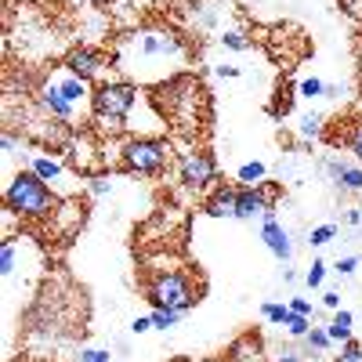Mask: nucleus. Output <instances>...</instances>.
<instances>
[{"mask_svg":"<svg viewBox=\"0 0 362 362\" xmlns=\"http://www.w3.org/2000/svg\"><path fill=\"white\" fill-rule=\"evenodd\" d=\"M4 206L15 210L22 221H51L58 210V196L33 170H18L4 185Z\"/></svg>","mask_w":362,"mask_h":362,"instance_id":"nucleus-1","label":"nucleus"},{"mask_svg":"<svg viewBox=\"0 0 362 362\" xmlns=\"http://www.w3.org/2000/svg\"><path fill=\"white\" fill-rule=\"evenodd\" d=\"M141 102V90L127 80H102L95 87V95H90V116H95V124H102L105 131H124L131 112L138 109Z\"/></svg>","mask_w":362,"mask_h":362,"instance_id":"nucleus-2","label":"nucleus"},{"mask_svg":"<svg viewBox=\"0 0 362 362\" xmlns=\"http://www.w3.org/2000/svg\"><path fill=\"white\" fill-rule=\"evenodd\" d=\"M145 297L153 308H174V312L185 315L199 300V283L185 268H156L153 276L145 279Z\"/></svg>","mask_w":362,"mask_h":362,"instance_id":"nucleus-3","label":"nucleus"},{"mask_svg":"<svg viewBox=\"0 0 362 362\" xmlns=\"http://www.w3.org/2000/svg\"><path fill=\"white\" fill-rule=\"evenodd\" d=\"M170 141L167 138H153V134H134L124 141L119 148V167L127 174H145V177H156L163 174V167L170 163Z\"/></svg>","mask_w":362,"mask_h":362,"instance_id":"nucleus-4","label":"nucleus"},{"mask_svg":"<svg viewBox=\"0 0 362 362\" xmlns=\"http://www.w3.org/2000/svg\"><path fill=\"white\" fill-rule=\"evenodd\" d=\"M177 181L192 192L214 189L218 185V160L206 148H189V153L177 156Z\"/></svg>","mask_w":362,"mask_h":362,"instance_id":"nucleus-5","label":"nucleus"},{"mask_svg":"<svg viewBox=\"0 0 362 362\" xmlns=\"http://www.w3.org/2000/svg\"><path fill=\"white\" fill-rule=\"evenodd\" d=\"M276 185H254V189H247V185H239V192H235V221H250V218H264L268 210H276Z\"/></svg>","mask_w":362,"mask_h":362,"instance_id":"nucleus-6","label":"nucleus"},{"mask_svg":"<svg viewBox=\"0 0 362 362\" xmlns=\"http://www.w3.org/2000/svg\"><path fill=\"white\" fill-rule=\"evenodd\" d=\"M138 51L141 58H181L185 54V40H181L177 33H170V29H145L141 40H138Z\"/></svg>","mask_w":362,"mask_h":362,"instance_id":"nucleus-7","label":"nucleus"},{"mask_svg":"<svg viewBox=\"0 0 362 362\" xmlns=\"http://www.w3.org/2000/svg\"><path fill=\"white\" fill-rule=\"evenodd\" d=\"M105 66H109L105 51L87 47V44H80V47H73V51L66 54V73H73V76H80V80H87V83L98 80Z\"/></svg>","mask_w":362,"mask_h":362,"instance_id":"nucleus-8","label":"nucleus"},{"mask_svg":"<svg viewBox=\"0 0 362 362\" xmlns=\"http://www.w3.org/2000/svg\"><path fill=\"white\" fill-rule=\"evenodd\" d=\"M261 239H264V247L272 250V257L276 261H290L293 257V239H290V232L283 228V221L276 218V210H268V214L261 218Z\"/></svg>","mask_w":362,"mask_h":362,"instance_id":"nucleus-9","label":"nucleus"},{"mask_svg":"<svg viewBox=\"0 0 362 362\" xmlns=\"http://www.w3.org/2000/svg\"><path fill=\"white\" fill-rule=\"evenodd\" d=\"M40 109H44V116L58 119V124H69V119L76 116V105L62 95V87H58L54 80L40 87Z\"/></svg>","mask_w":362,"mask_h":362,"instance_id":"nucleus-10","label":"nucleus"},{"mask_svg":"<svg viewBox=\"0 0 362 362\" xmlns=\"http://www.w3.org/2000/svg\"><path fill=\"white\" fill-rule=\"evenodd\" d=\"M322 167H326L329 181H334L341 192H362V163H348V160L329 156Z\"/></svg>","mask_w":362,"mask_h":362,"instance_id":"nucleus-11","label":"nucleus"},{"mask_svg":"<svg viewBox=\"0 0 362 362\" xmlns=\"http://www.w3.org/2000/svg\"><path fill=\"white\" fill-rule=\"evenodd\" d=\"M235 192H239V189L218 181V185L210 189V196L203 199V210H206L210 218H235Z\"/></svg>","mask_w":362,"mask_h":362,"instance_id":"nucleus-12","label":"nucleus"},{"mask_svg":"<svg viewBox=\"0 0 362 362\" xmlns=\"http://www.w3.org/2000/svg\"><path fill=\"white\" fill-rule=\"evenodd\" d=\"M83 218H87V206L83 203H76V199H66V203H58V210H54V232L58 235H73L80 225H83Z\"/></svg>","mask_w":362,"mask_h":362,"instance_id":"nucleus-13","label":"nucleus"},{"mask_svg":"<svg viewBox=\"0 0 362 362\" xmlns=\"http://www.w3.org/2000/svg\"><path fill=\"white\" fill-rule=\"evenodd\" d=\"M54 83L62 87V95H66L73 105H83V102H90V95H95V90H90V83H87V80H80V76H73V73L58 76Z\"/></svg>","mask_w":362,"mask_h":362,"instance_id":"nucleus-14","label":"nucleus"},{"mask_svg":"<svg viewBox=\"0 0 362 362\" xmlns=\"http://www.w3.org/2000/svg\"><path fill=\"white\" fill-rule=\"evenodd\" d=\"M29 170H33V174H37L40 181H47V185H54V181L66 174L62 160H54V156H44V153H37L33 160H29Z\"/></svg>","mask_w":362,"mask_h":362,"instance_id":"nucleus-15","label":"nucleus"},{"mask_svg":"<svg viewBox=\"0 0 362 362\" xmlns=\"http://www.w3.org/2000/svg\"><path fill=\"white\" fill-rule=\"evenodd\" d=\"M18 239H22V232L0 243V276H4V279H11L18 272Z\"/></svg>","mask_w":362,"mask_h":362,"instance_id":"nucleus-16","label":"nucleus"},{"mask_svg":"<svg viewBox=\"0 0 362 362\" xmlns=\"http://www.w3.org/2000/svg\"><path fill=\"white\" fill-rule=\"evenodd\" d=\"M329 348H334V341H329L326 326H312V329H308V337H305V355L319 358V355H326Z\"/></svg>","mask_w":362,"mask_h":362,"instance_id":"nucleus-17","label":"nucleus"},{"mask_svg":"<svg viewBox=\"0 0 362 362\" xmlns=\"http://www.w3.org/2000/svg\"><path fill=\"white\" fill-rule=\"evenodd\" d=\"M228 362H261V344H257V341H250V337H243L239 344H232Z\"/></svg>","mask_w":362,"mask_h":362,"instance_id":"nucleus-18","label":"nucleus"},{"mask_svg":"<svg viewBox=\"0 0 362 362\" xmlns=\"http://www.w3.org/2000/svg\"><path fill=\"white\" fill-rule=\"evenodd\" d=\"M264 177H268V167H264L261 160H254V163H243V167H239V185H247V189L264 185Z\"/></svg>","mask_w":362,"mask_h":362,"instance_id":"nucleus-19","label":"nucleus"},{"mask_svg":"<svg viewBox=\"0 0 362 362\" xmlns=\"http://www.w3.org/2000/svg\"><path fill=\"white\" fill-rule=\"evenodd\" d=\"M344 145H348V153L362 163V119H351L348 131H344Z\"/></svg>","mask_w":362,"mask_h":362,"instance_id":"nucleus-20","label":"nucleus"},{"mask_svg":"<svg viewBox=\"0 0 362 362\" xmlns=\"http://www.w3.org/2000/svg\"><path fill=\"white\" fill-rule=\"evenodd\" d=\"M283 326H286V334H290L293 341H305V337H308V329H312V319H308V315L290 312V319H286Z\"/></svg>","mask_w":362,"mask_h":362,"instance_id":"nucleus-21","label":"nucleus"},{"mask_svg":"<svg viewBox=\"0 0 362 362\" xmlns=\"http://www.w3.org/2000/svg\"><path fill=\"white\" fill-rule=\"evenodd\" d=\"M297 134L305 138V141L319 138V134H322V116H319V112H308V116H300V124H297Z\"/></svg>","mask_w":362,"mask_h":362,"instance_id":"nucleus-22","label":"nucleus"},{"mask_svg":"<svg viewBox=\"0 0 362 362\" xmlns=\"http://www.w3.org/2000/svg\"><path fill=\"white\" fill-rule=\"evenodd\" d=\"M261 315L272 322V326H283L290 319V305H279V300H264L261 305Z\"/></svg>","mask_w":362,"mask_h":362,"instance_id":"nucleus-23","label":"nucleus"},{"mask_svg":"<svg viewBox=\"0 0 362 362\" xmlns=\"http://www.w3.org/2000/svg\"><path fill=\"white\" fill-rule=\"evenodd\" d=\"M181 322V312H174V308H153V329H174Z\"/></svg>","mask_w":362,"mask_h":362,"instance_id":"nucleus-24","label":"nucleus"},{"mask_svg":"<svg viewBox=\"0 0 362 362\" xmlns=\"http://www.w3.org/2000/svg\"><path fill=\"white\" fill-rule=\"evenodd\" d=\"M87 192H90V196H98V199H105V196L112 192L109 174H90V177H87Z\"/></svg>","mask_w":362,"mask_h":362,"instance_id":"nucleus-25","label":"nucleus"},{"mask_svg":"<svg viewBox=\"0 0 362 362\" xmlns=\"http://www.w3.org/2000/svg\"><path fill=\"white\" fill-rule=\"evenodd\" d=\"M334 235H337V225H319L308 232V247H326Z\"/></svg>","mask_w":362,"mask_h":362,"instance_id":"nucleus-26","label":"nucleus"},{"mask_svg":"<svg viewBox=\"0 0 362 362\" xmlns=\"http://www.w3.org/2000/svg\"><path fill=\"white\" fill-rule=\"evenodd\" d=\"M322 279H326V261H322V257H315V261L308 264V272H305V283L315 290V286H322Z\"/></svg>","mask_w":362,"mask_h":362,"instance_id":"nucleus-27","label":"nucleus"},{"mask_svg":"<svg viewBox=\"0 0 362 362\" xmlns=\"http://www.w3.org/2000/svg\"><path fill=\"white\" fill-rule=\"evenodd\" d=\"M300 95H305V98H322V90H326V83L319 80V76H308V80H300Z\"/></svg>","mask_w":362,"mask_h":362,"instance_id":"nucleus-28","label":"nucleus"},{"mask_svg":"<svg viewBox=\"0 0 362 362\" xmlns=\"http://www.w3.org/2000/svg\"><path fill=\"white\" fill-rule=\"evenodd\" d=\"M221 44H225V47H232V51H247V47H250V40H247L243 33H239V29H228V33L221 37Z\"/></svg>","mask_w":362,"mask_h":362,"instance_id":"nucleus-29","label":"nucleus"},{"mask_svg":"<svg viewBox=\"0 0 362 362\" xmlns=\"http://www.w3.org/2000/svg\"><path fill=\"white\" fill-rule=\"evenodd\" d=\"M305 358H308V355L300 351L297 344H283V348L276 351V362H305Z\"/></svg>","mask_w":362,"mask_h":362,"instance_id":"nucleus-30","label":"nucleus"},{"mask_svg":"<svg viewBox=\"0 0 362 362\" xmlns=\"http://www.w3.org/2000/svg\"><path fill=\"white\" fill-rule=\"evenodd\" d=\"M334 362H362V344H355V341H348V344L341 348V355H337Z\"/></svg>","mask_w":362,"mask_h":362,"instance_id":"nucleus-31","label":"nucleus"},{"mask_svg":"<svg viewBox=\"0 0 362 362\" xmlns=\"http://www.w3.org/2000/svg\"><path fill=\"white\" fill-rule=\"evenodd\" d=\"M80 362H112V355L105 348H83L80 351Z\"/></svg>","mask_w":362,"mask_h":362,"instance_id":"nucleus-32","label":"nucleus"},{"mask_svg":"<svg viewBox=\"0 0 362 362\" xmlns=\"http://www.w3.org/2000/svg\"><path fill=\"white\" fill-rule=\"evenodd\" d=\"M18 145H22V134H15V131L8 127V131H4V138H0V148H4V156H11Z\"/></svg>","mask_w":362,"mask_h":362,"instance_id":"nucleus-33","label":"nucleus"},{"mask_svg":"<svg viewBox=\"0 0 362 362\" xmlns=\"http://www.w3.org/2000/svg\"><path fill=\"white\" fill-rule=\"evenodd\" d=\"M355 268H358V257H341L337 264H334V272H337V276H355Z\"/></svg>","mask_w":362,"mask_h":362,"instance_id":"nucleus-34","label":"nucleus"},{"mask_svg":"<svg viewBox=\"0 0 362 362\" xmlns=\"http://www.w3.org/2000/svg\"><path fill=\"white\" fill-rule=\"evenodd\" d=\"M290 312L308 315V319H312V312H315V308H312V300H308V297H293V300H290Z\"/></svg>","mask_w":362,"mask_h":362,"instance_id":"nucleus-35","label":"nucleus"},{"mask_svg":"<svg viewBox=\"0 0 362 362\" xmlns=\"http://www.w3.org/2000/svg\"><path fill=\"white\" fill-rule=\"evenodd\" d=\"M148 329H153V315H138L131 322V334H148Z\"/></svg>","mask_w":362,"mask_h":362,"instance_id":"nucleus-36","label":"nucleus"},{"mask_svg":"<svg viewBox=\"0 0 362 362\" xmlns=\"http://www.w3.org/2000/svg\"><path fill=\"white\" fill-rule=\"evenodd\" d=\"M322 305H326L329 312H337V308H341V293H337V290H329V293H322Z\"/></svg>","mask_w":362,"mask_h":362,"instance_id":"nucleus-37","label":"nucleus"},{"mask_svg":"<svg viewBox=\"0 0 362 362\" xmlns=\"http://www.w3.org/2000/svg\"><path fill=\"white\" fill-rule=\"evenodd\" d=\"M341 8H344L351 18H362V0H341Z\"/></svg>","mask_w":362,"mask_h":362,"instance_id":"nucleus-38","label":"nucleus"},{"mask_svg":"<svg viewBox=\"0 0 362 362\" xmlns=\"http://www.w3.org/2000/svg\"><path fill=\"white\" fill-rule=\"evenodd\" d=\"M344 221H348V225H362V210H358V206H351L348 214H344Z\"/></svg>","mask_w":362,"mask_h":362,"instance_id":"nucleus-39","label":"nucleus"},{"mask_svg":"<svg viewBox=\"0 0 362 362\" xmlns=\"http://www.w3.org/2000/svg\"><path fill=\"white\" fill-rule=\"evenodd\" d=\"M218 76H228L232 80V76H239V69L235 66H218Z\"/></svg>","mask_w":362,"mask_h":362,"instance_id":"nucleus-40","label":"nucleus"},{"mask_svg":"<svg viewBox=\"0 0 362 362\" xmlns=\"http://www.w3.org/2000/svg\"><path fill=\"white\" fill-rule=\"evenodd\" d=\"M322 95H326V98H337V95H341V87H337V83H326Z\"/></svg>","mask_w":362,"mask_h":362,"instance_id":"nucleus-41","label":"nucleus"},{"mask_svg":"<svg viewBox=\"0 0 362 362\" xmlns=\"http://www.w3.org/2000/svg\"><path fill=\"white\" fill-rule=\"evenodd\" d=\"M283 283H297V272L293 268H283Z\"/></svg>","mask_w":362,"mask_h":362,"instance_id":"nucleus-42","label":"nucleus"},{"mask_svg":"<svg viewBox=\"0 0 362 362\" xmlns=\"http://www.w3.org/2000/svg\"><path fill=\"white\" fill-rule=\"evenodd\" d=\"M87 4H98L102 8V4H112V0H87Z\"/></svg>","mask_w":362,"mask_h":362,"instance_id":"nucleus-43","label":"nucleus"}]
</instances>
